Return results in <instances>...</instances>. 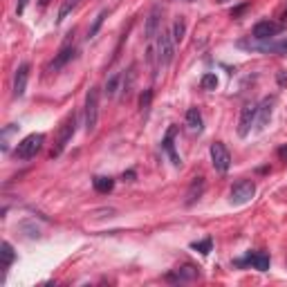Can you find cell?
I'll return each mask as SVG.
<instances>
[{"mask_svg": "<svg viewBox=\"0 0 287 287\" xmlns=\"http://www.w3.org/2000/svg\"><path fill=\"white\" fill-rule=\"evenodd\" d=\"M108 18V9H103L101 11V14L97 16V18H94V22H92V27H90L88 30V38H94L99 34V30H101V25H103V20Z\"/></svg>", "mask_w": 287, "mask_h": 287, "instance_id": "obj_25", "label": "cell"}, {"mask_svg": "<svg viewBox=\"0 0 287 287\" xmlns=\"http://www.w3.org/2000/svg\"><path fill=\"white\" fill-rule=\"evenodd\" d=\"M209 153H211V164L218 173H227L229 168H231V153H229L227 146H224L222 142L211 144Z\"/></svg>", "mask_w": 287, "mask_h": 287, "instance_id": "obj_5", "label": "cell"}, {"mask_svg": "<svg viewBox=\"0 0 287 287\" xmlns=\"http://www.w3.org/2000/svg\"><path fill=\"white\" fill-rule=\"evenodd\" d=\"M27 3H30V0H18V7H16V14L20 16L22 11H25V5H27Z\"/></svg>", "mask_w": 287, "mask_h": 287, "instance_id": "obj_29", "label": "cell"}, {"mask_svg": "<svg viewBox=\"0 0 287 287\" xmlns=\"http://www.w3.org/2000/svg\"><path fill=\"white\" fill-rule=\"evenodd\" d=\"M218 3H227V0H218Z\"/></svg>", "mask_w": 287, "mask_h": 287, "instance_id": "obj_36", "label": "cell"}, {"mask_svg": "<svg viewBox=\"0 0 287 287\" xmlns=\"http://www.w3.org/2000/svg\"><path fill=\"white\" fill-rule=\"evenodd\" d=\"M278 155H280V157H283V160L287 162V146H283V148L278 150Z\"/></svg>", "mask_w": 287, "mask_h": 287, "instance_id": "obj_33", "label": "cell"}, {"mask_svg": "<svg viewBox=\"0 0 287 287\" xmlns=\"http://www.w3.org/2000/svg\"><path fill=\"white\" fill-rule=\"evenodd\" d=\"M0 256H3V280H5V274L9 272V267L14 265V260H16V251H14V247H11L7 240L0 245Z\"/></svg>", "mask_w": 287, "mask_h": 287, "instance_id": "obj_18", "label": "cell"}, {"mask_svg": "<svg viewBox=\"0 0 287 287\" xmlns=\"http://www.w3.org/2000/svg\"><path fill=\"white\" fill-rule=\"evenodd\" d=\"M204 189H206L204 177H195L193 182H191L189 191H187V200H184V204H187V206H193L195 202H198V200L202 198V193H204Z\"/></svg>", "mask_w": 287, "mask_h": 287, "instance_id": "obj_16", "label": "cell"}, {"mask_svg": "<svg viewBox=\"0 0 287 287\" xmlns=\"http://www.w3.org/2000/svg\"><path fill=\"white\" fill-rule=\"evenodd\" d=\"M283 20H287V7H285V11H283V16H280Z\"/></svg>", "mask_w": 287, "mask_h": 287, "instance_id": "obj_35", "label": "cell"}, {"mask_svg": "<svg viewBox=\"0 0 287 287\" xmlns=\"http://www.w3.org/2000/svg\"><path fill=\"white\" fill-rule=\"evenodd\" d=\"M150 101H153V90H144L142 97H139V108H142L144 115L150 110Z\"/></svg>", "mask_w": 287, "mask_h": 287, "instance_id": "obj_28", "label": "cell"}, {"mask_svg": "<svg viewBox=\"0 0 287 287\" xmlns=\"http://www.w3.org/2000/svg\"><path fill=\"white\" fill-rule=\"evenodd\" d=\"M79 5H81V0H63V3H61V7H59V16H56V22H63L67 16L72 14V11H74Z\"/></svg>", "mask_w": 287, "mask_h": 287, "instance_id": "obj_23", "label": "cell"}, {"mask_svg": "<svg viewBox=\"0 0 287 287\" xmlns=\"http://www.w3.org/2000/svg\"><path fill=\"white\" fill-rule=\"evenodd\" d=\"M184 34H187V22H184V18H177L175 22H173V32H171L173 41L182 43L184 41Z\"/></svg>", "mask_w": 287, "mask_h": 287, "instance_id": "obj_24", "label": "cell"}, {"mask_svg": "<svg viewBox=\"0 0 287 287\" xmlns=\"http://www.w3.org/2000/svg\"><path fill=\"white\" fill-rule=\"evenodd\" d=\"M278 83H280V86H285V83H287V76H285V72H280V74H278Z\"/></svg>", "mask_w": 287, "mask_h": 287, "instance_id": "obj_32", "label": "cell"}, {"mask_svg": "<svg viewBox=\"0 0 287 287\" xmlns=\"http://www.w3.org/2000/svg\"><path fill=\"white\" fill-rule=\"evenodd\" d=\"M256 110L258 106L251 101V103H245L243 110H240V121H238V135L240 137H247L251 133V126L256 123Z\"/></svg>", "mask_w": 287, "mask_h": 287, "instance_id": "obj_9", "label": "cell"}, {"mask_svg": "<svg viewBox=\"0 0 287 287\" xmlns=\"http://www.w3.org/2000/svg\"><path fill=\"white\" fill-rule=\"evenodd\" d=\"M175 133H177V128H175V126L168 128L164 142H162V148H164V153H166L168 157H171L173 166H179V164H182V160H179V155L175 153V144H173V137H175Z\"/></svg>", "mask_w": 287, "mask_h": 287, "instance_id": "obj_17", "label": "cell"}, {"mask_svg": "<svg viewBox=\"0 0 287 287\" xmlns=\"http://www.w3.org/2000/svg\"><path fill=\"white\" fill-rule=\"evenodd\" d=\"M157 65L160 67H168L173 63V56H175V41H173L171 32H164L162 30L157 34Z\"/></svg>", "mask_w": 287, "mask_h": 287, "instance_id": "obj_2", "label": "cell"}, {"mask_svg": "<svg viewBox=\"0 0 287 287\" xmlns=\"http://www.w3.org/2000/svg\"><path fill=\"white\" fill-rule=\"evenodd\" d=\"M76 133V112H72V115L65 117V121L61 123V131H59V137H56V144L52 148V153H49V157H59L61 153L65 150V146L72 142V137H74Z\"/></svg>", "mask_w": 287, "mask_h": 287, "instance_id": "obj_1", "label": "cell"}, {"mask_svg": "<svg viewBox=\"0 0 287 287\" xmlns=\"http://www.w3.org/2000/svg\"><path fill=\"white\" fill-rule=\"evenodd\" d=\"M187 126L193 133H200L202 131V115H200L198 108H189L187 110Z\"/></svg>", "mask_w": 287, "mask_h": 287, "instance_id": "obj_21", "label": "cell"}, {"mask_svg": "<svg viewBox=\"0 0 287 287\" xmlns=\"http://www.w3.org/2000/svg\"><path fill=\"white\" fill-rule=\"evenodd\" d=\"M43 144H45V135L43 133H32V135H27L22 142H18L14 155L18 157V160L27 162V160H32V157H36V153L43 148Z\"/></svg>", "mask_w": 287, "mask_h": 287, "instance_id": "obj_3", "label": "cell"}, {"mask_svg": "<svg viewBox=\"0 0 287 287\" xmlns=\"http://www.w3.org/2000/svg\"><path fill=\"white\" fill-rule=\"evenodd\" d=\"M135 81H137V65H131L128 67V72H126V76H123V86H121V90H123V97H131V92H133V86H135Z\"/></svg>", "mask_w": 287, "mask_h": 287, "instance_id": "obj_19", "label": "cell"}, {"mask_svg": "<svg viewBox=\"0 0 287 287\" xmlns=\"http://www.w3.org/2000/svg\"><path fill=\"white\" fill-rule=\"evenodd\" d=\"M191 249H195V251H200L202 256H206L213 249V240L204 238V240H200V243H191Z\"/></svg>", "mask_w": 287, "mask_h": 287, "instance_id": "obj_27", "label": "cell"}, {"mask_svg": "<svg viewBox=\"0 0 287 287\" xmlns=\"http://www.w3.org/2000/svg\"><path fill=\"white\" fill-rule=\"evenodd\" d=\"M283 32V22H274V20H260L254 25V30H251V36L256 38V41H269V38H274L276 34Z\"/></svg>", "mask_w": 287, "mask_h": 287, "instance_id": "obj_7", "label": "cell"}, {"mask_svg": "<svg viewBox=\"0 0 287 287\" xmlns=\"http://www.w3.org/2000/svg\"><path fill=\"white\" fill-rule=\"evenodd\" d=\"M256 195V184L251 179H238L231 187V204H247Z\"/></svg>", "mask_w": 287, "mask_h": 287, "instance_id": "obj_6", "label": "cell"}, {"mask_svg": "<svg viewBox=\"0 0 287 287\" xmlns=\"http://www.w3.org/2000/svg\"><path fill=\"white\" fill-rule=\"evenodd\" d=\"M198 276H200L198 267H193V265H182V267H177L175 272L168 274L166 280H171V283H187V280H195Z\"/></svg>", "mask_w": 287, "mask_h": 287, "instance_id": "obj_14", "label": "cell"}, {"mask_svg": "<svg viewBox=\"0 0 287 287\" xmlns=\"http://www.w3.org/2000/svg\"><path fill=\"white\" fill-rule=\"evenodd\" d=\"M245 9H247V5H243V7H238V9H233V11H231V16L236 18V16H240V14H243Z\"/></svg>", "mask_w": 287, "mask_h": 287, "instance_id": "obj_30", "label": "cell"}, {"mask_svg": "<svg viewBox=\"0 0 287 287\" xmlns=\"http://www.w3.org/2000/svg\"><path fill=\"white\" fill-rule=\"evenodd\" d=\"M27 79H30V63H20L14 72V86H11V92H14L16 99H20L27 90Z\"/></svg>", "mask_w": 287, "mask_h": 287, "instance_id": "obj_10", "label": "cell"}, {"mask_svg": "<svg viewBox=\"0 0 287 287\" xmlns=\"http://www.w3.org/2000/svg\"><path fill=\"white\" fill-rule=\"evenodd\" d=\"M274 103H276L274 97H265L260 101V106H258V110H256V131H263V128L269 123L272 112H274Z\"/></svg>", "mask_w": 287, "mask_h": 287, "instance_id": "obj_11", "label": "cell"}, {"mask_svg": "<svg viewBox=\"0 0 287 287\" xmlns=\"http://www.w3.org/2000/svg\"><path fill=\"white\" fill-rule=\"evenodd\" d=\"M236 265H251L254 269H258V272H267L269 269V256L265 254V251H249L247 258L236 260Z\"/></svg>", "mask_w": 287, "mask_h": 287, "instance_id": "obj_12", "label": "cell"}, {"mask_svg": "<svg viewBox=\"0 0 287 287\" xmlns=\"http://www.w3.org/2000/svg\"><path fill=\"white\" fill-rule=\"evenodd\" d=\"M123 179H128V182H133V179H135V171H128V173H123Z\"/></svg>", "mask_w": 287, "mask_h": 287, "instance_id": "obj_31", "label": "cell"}, {"mask_svg": "<svg viewBox=\"0 0 287 287\" xmlns=\"http://www.w3.org/2000/svg\"><path fill=\"white\" fill-rule=\"evenodd\" d=\"M121 74H119V72H115V74H110L108 76V81H106V86H103V94H106V97H115V94H117V90H119V83H121Z\"/></svg>", "mask_w": 287, "mask_h": 287, "instance_id": "obj_22", "label": "cell"}, {"mask_svg": "<svg viewBox=\"0 0 287 287\" xmlns=\"http://www.w3.org/2000/svg\"><path fill=\"white\" fill-rule=\"evenodd\" d=\"M200 88H202V90H206V92L216 90V88H218V76L213 74V72H209V74H204V76H202V81H200Z\"/></svg>", "mask_w": 287, "mask_h": 287, "instance_id": "obj_26", "label": "cell"}, {"mask_svg": "<svg viewBox=\"0 0 287 287\" xmlns=\"http://www.w3.org/2000/svg\"><path fill=\"white\" fill-rule=\"evenodd\" d=\"M160 27H162V7H160V5H155V7L150 9L148 18H146V32H144L146 38H148V41H150V38H155L157 34L162 32Z\"/></svg>", "mask_w": 287, "mask_h": 287, "instance_id": "obj_13", "label": "cell"}, {"mask_svg": "<svg viewBox=\"0 0 287 287\" xmlns=\"http://www.w3.org/2000/svg\"><path fill=\"white\" fill-rule=\"evenodd\" d=\"M83 115H86V133H94L97 131V123H99V88L88 90Z\"/></svg>", "mask_w": 287, "mask_h": 287, "instance_id": "obj_4", "label": "cell"}, {"mask_svg": "<svg viewBox=\"0 0 287 287\" xmlns=\"http://www.w3.org/2000/svg\"><path fill=\"white\" fill-rule=\"evenodd\" d=\"M74 52H76L74 45H63V47H61V52L54 54V59L49 61L47 67H45V72H47V74H56V72H61L72 59H74Z\"/></svg>", "mask_w": 287, "mask_h": 287, "instance_id": "obj_8", "label": "cell"}, {"mask_svg": "<svg viewBox=\"0 0 287 287\" xmlns=\"http://www.w3.org/2000/svg\"><path fill=\"white\" fill-rule=\"evenodd\" d=\"M47 3L49 0H41V7H47Z\"/></svg>", "mask_w": 287, "mask_h": 287, "instance_id": "obj_34", "label": "cell"}, {"mask_svg": "<svg viewBox=\"0 0 287 287\" xmlns=\"http://www.w3.org/2000/svg\"><path fill=\"white\" fill-rule=\"evenodd\" d=\"M92 187L97 193H110L112 189H115V179L112 177H103V175H97L92 179Z\"/></svg>", "mask_w": 287, "mask_h": 287, "instance_id": "obj_20", "label": "cell"}, {"mask_svg": "<svg viewBox=\"0 0 287 287\" xmlns=\"http://www.w3.org/2000/svg\"><path fill=\"white\" fill-rule=\"evenodd\" d=\"M243 47L256 49V52H269V54H287V41H276V43H263V45H251V43H240Z\"/></svg>", "mask_w": 287, "mask_h": 287, "instance_id": "obj_15", "label": "cell"}]
</instances>
